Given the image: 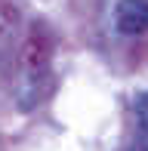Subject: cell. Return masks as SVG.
I'll return each mask as SVG.
<instances>
[{"instance_id": "3", "label": "cell", "mask_w": 148, "mask_h": 151, "mask_svg": "<svg viewBox=\"0 0 148 151\" xmlns=\"http://www.w3.org/2000/svg\"><path fill=\"white\" fill-rule=\"evenodd\" d=\"M130 151H142V148H136V145H133V148H130Z\"/></svg>"}, {"instance_id": "2", "label": "cell", "mask_w": 148, "mask_h": 151, "mask_svg": "<svg viewBox=\"0 0 148 151\" xmlns=\"http://www.w3.org/2000/svg\"><path fill=\"white\" fill-rule=\"evenodd\" d=\"M133 111H136V148L148 151V93L136 99Z\"/></svg>"}, {"instance_id": "1", "label": "cell", "mask_w": 148, "mask_h": 151, "mask_svg": "<svg viewBox=\"0 0 148 151\" xmlns=\"http://www.w3.org/2000/svg\"><path fill=\"white\" fill-rule=\"evenodd\" d=\"M114 28L120 34H145L148 31V0H117L114 6Z\"/></svg>"}]
</instances>
